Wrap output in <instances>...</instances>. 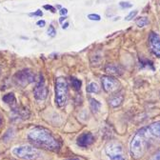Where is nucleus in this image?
<instances>
[{"instance_id": "nucleus-12", "label": "nucleus", "mask_w": 160, "mask_h": 160, "mask_svg": "<svg viewBox=\"0 0 160 160\" xmlns=\"http://www.w3.org/2000/svg\"><path fill=\"white\" fill-rule=\"evenodd\" d=\"M123 100H124V96L121 93H117V94L112 95V97L109 99V103L112 107L116 108L122 104Z\"/></svg>"}, {"instance_id": "nucleus-1", "label": "nucleus", "mask_w": 160, "mask_h": 160, "mask_svg": "<svg viewBox=\"0 0 160 160\" xmlns=\"http://www.w3.org/2000/svg\"><path fill=\"white\" fill-rule=\"evenodd\" d=\"M29 141L35 147L49 150V151H58L60 145L52 132L45 128H35L28 133Z\"/></svg>"}, {"instance_id": "nucleus-7", "label": "nucleus", "mask_w": 160, "mask_h": 160, "mask_svg": "<svg viewBox=\"0 0 160 160\" xmlns=\"http://www.w3.org/2000/svg\"><path fill=\"white\" fill-rule=\"evenodd\" d=\"M102 81V86L105 92H113L118 90L120 84L118 82V80L115 79L114 77L111 75H106L101 78Z\"/></svg>"}, {"instance_id": "nucleus-9", "label": "nucleus", "mask_w": 160, "mask_h": 160, "mask_svg": "<svg viewBox=\"0 0 160 160\" xmlns=\"http://www.w3.org/2000/svg\"><path fill=\"white\" fill-rule=\"evenodd\" d=\"M149 47L152 53L160 57V36L155 32H151L149 35Z\"/></svg>"}, {"instance_id": "nucleus-30", "label": "nucleus", "mask_w": 160, "mask_h": 160, "mask_svg": "<svg viewBox=\"0 0 160 160\" xmlns=\"http://www.w3.org/2000/svg\"><path fill=\"white\" fill-rule=\"evenodd\" d=\"M68 26H69V23H66V24H64V25H63V27H62V28H63V29H67V28H68Z\"/></svg>"}, {"instance_id": "nucleus-31", "label": "nucleus", "mask_w": 160, "mask_h": 160, "mask_svg": "<svg viewBox=\"0 0 160 160\" xmlns=\"http://www.w3.org/2000/svg\"><path fill=\"white\" fill-rule=\"evenodd\" d=\"M68 160H80L78 158H71V159H68Z\"/></svg>"}, {"instance_id": "nucleus-16", "label": "nucleus", "mask_w": 160, "mask_h": 160, "mask_svg": "<svg viewBox=\"0 0 160 160\" xmlns=\"http://www.w3.org/2000/svg\"><path fill=\"white\" fill-rule=\"evenodd\" d=\"M87 91H88L89 92H93V93H95V92H99L100 88H99V86L97 85V83H95V82H91V83L88 85Z\"/></svg>"}, {"instance_id": "nucleus-27", "label": "nucleus", "mask_w": 160, "mask_h": 160, "mask_svg": "<svg viewBox=\"0 0 160 160\" xmlns=\"http://www.w3.org/2000/svg\"><path fill=\"white\" fill-rule=\"evenodd\" d=\"M60 12V14H61L62 16H64V15H66L68 13V10L67 9H64V8L63 9H60V12Z\"/></svg>"}, {"instance_id": "nucleus-14", "label": "nucleus", "mask_w": 160, "mask_h": 160, "mask_svg": "<svg viewBox=\"0 0 160 160\" xmlns=\"http://www.w3.org/2000/svg\"><path fill=\"white\" fill-rule=\"evenodd\" d=\"M152 134L155 135V136H160V122L152 124L148 129H147Z\"/></svg>"}, {"instance_id": "nucleus-32", "label": "nucleus", "mask_w": 160, "mask_h": 160, "mask_svg": "<svg viewBox=\"0 0 160 160\" xmlns=\"http://www.w3.org/2000/svg\"><path fill=\"white\" fill-rule=\"evenodd\" d=\"M1 123H2V119H1V116H0V125H1Z\"/></svg>"}, {"instance_id": "nucleus-4", "label": "nucleus", "mask_w": 160, "mask_h": 160, "mask_svg": "<svg viewBox=\"0 0 160 160\" xmlns=\"http://www.w3.org/2000/svg\"><path fill=\"white\" fill-rule=\"evenodd\" d=\"M12 153L18 158L26 159V160L37 159L38 156L40 155V152L36 148L29 145H23L14 148L12 150Z\"/></svg>"}, {"instance_id": "nucleus-23", "label": "nucleus", "mask_w": 160, "mask_h": 160, "mask_svg": "<svg viewBox=\"0 0 160 160\" xmlns=\"http://www.w3.org/2000/svg\"><path fill=\"white\" fill-rule=\"evenodd\" d=\"M119 6L121 7L122 9H128V8H132V4L130 2H125V1H121L119 3Z\"/></svg>"}, {"instance_id": "nucleus-24", "label": "nucleus", "mask_w": 160, "mask_h": 160, "mask_svg": "<svg viewBox=\"0 0 160 160\" xmlns=\"http://www.w3.org/2000/svg\"><path fill=\"white\" fill-rule=\"evenodd\" d=\"M42 15H43V12H41V10H37L36 12L30 13V16H42Z\"/></svg>"}, {"instance_id": "nucleus-29", "label": "nucleus", "mask_w": 160, "mask_h": 160, "mask_svg": "<svg viewBox=\"0 0 160 160\" xmlns=\"http://www.w3.org/2000/svg\"><path fill=\"white\" fill-rule=\"evenodd\" d=\"M64 20H65V17H64V16H61V17L59 18V22H60V23H63V22H64Z\"/></svg>"}, {"instance_id": "nucleus-15", "label": "nucleus", "mask_w": 160, "mask_h": 160, "mask_svg": "<svg viewBox=\"0 0 160 160\" xmlns=\"http://www.w3.org/2000/svg\"><path fill=\"white\" fill-rule=\"evenodd\" d=\"M90 107H91V110L95 112H98L100 107H101V104H100L97 100H95L94 98H91L90 99Z\"/></svg>"}, {"instance_id": "nucleus-11", "label": "nucleus", "mask_w": 160, "mask_h": 160, "mask_svg": "<svg viewBox=\"0 0 160 160\" xmlns=\"http://www.w3.org/2000/svg\"><path fill=\"white\" fill-rule=\"evenodd\" d=\"M105 72L110 74L111 76H113V75H122L123 74V69L120 67L119 65H116V64H109L106 66L105 68Z\"/></svg>"}, {"instance_id": "nucleus-8", "label": "nucleus", "mask_w": 160, "mask_h": 160, "mask_svg": "<svg viewBox=\"0 0 160 160\" xmlns=\"http://www.w3.org/2000/svg\"><path fill=\"white\" fill-rule=\"evenodd\" d=\"M34 97L37 100H45L48 96V88L45 85L43 76H40V79L38 83L36 84L34 90H33Z\"/></svg>"}, {"instance_id": "nucleus-28", "label": "nucleus", "mask_w": 160, "mask_h": 160, "mask_svg": "<svg viewBox=\"0 0 160 160\" xmlns=\"http://www.w3.org/2000/svg\"><path fill=\"white\" fill-rule=\"evenodd\" d=\"M153 160H160V151L154 155V157H153Z\"/></svg>"}, {"instance_id": "nucleus-10", "label": "nucleus", "mask_w": 160, "mask_h": 160, "mask_svg": "<svg viewBox=\"0 0 160 160\" xmlns=\"http://www.w3.org/2000/svg\"><path fill=\"white\" fill-rule=\"evenodd\" d=\"M94 141V137L91 132H83L82 134H80L77 138V145L82 147V148H86L90 145H92Z\"/></svg>"}, {"instance_id": "nucleus-18", "label": "nucleus", "mask_w": 160, "mask_h": 160, "mask_svg": "<svg viewBox=\"0 0 160 160\" xmlns=\"http://www.w3.org/2000/svg\"><path fill=\"white\" fill-rule=\"evenodd\" d=\"M140 64H141V68H151L152 70H154L153 64L152 61H150V60L140 58Z\"/></svg>"}, {"instance_id": "nucleus-13", "label": "nucleus", "mask_w": 160, "mask_h": 160, "mask_svg": "<svg viewBox=\"0 0 160 160\" xmlns=\"http://www.w3.org/2000/svg\"><path fill=\"white\" fill-rule=\"evenodd\" d=\"M2 100H3L4 103H6L8 105H14L16 103V98H15V96H14V94L12 92L7 93L6 95H4Z\"/></svg>"}, {"instance_id": "nucleus-21", "label": "nucleus", "mask_w": 160, "mask_h": 160, "mask_svg": "<svg viewBox=\"0 0 160 160\" xmlns=\"http://www.w3.org/2000/svg\"><path fill=\"white\" fill-rule=\"evenodd\" d=\"M138 13V11H133V12H131L126 17H125V20H127V21H131L132 19H133Z\"/></svg>"}, {"instance_id": "nucleus-33", "label": "nucleus", "mask_w": 160, "mask_h": 160, "mask_svg": "<svg viewBox=\"0 0 160 160\" xmlns=\"http://www.w3.org/2000/svg\"><path fill=\"white\" fill-rule=\"evenodd\" d=\"M0 72H1V70H0Z\"/></svg>"}, {"instance_id": "nucleus-19", "label": "nucleus", "mask_w": 160, "mask_h": 160, "mask_svg": "<svg viewBox=\"0 0 160 160\" xmlns=\"http://www.w3.org/2000/svg\"><path fill=\"white\" fill-rule=\"evenodd\" d=\"M72 87H73V89H74L75 91H78V90L81 89L82 83H81V81H80V80L77 79V78H72Z\"/></svg>"}, {"instance_id": "nucleus-17", "label": "nucleus", "mask_w": 160, "mask_h": 160, "mask_svg": "<svg viewBox=\"0 0 160 160\" xmlns=\"http://www.w3.org/2000/svg\"><path fill=\"white\" fill-rule=\"evenodd\" d=\"M148 24H149V20H148L147 17H139L136 20V25L139 28H143V27L147 26Z\"/></svg>"}, {"instance_id": "nucleus-20", "label": "nucleus", "mask_w": 160, "mask_h": 160, "mask_svg": "<svg viewBox=\"0 0 160 160\" xmlns=\"http://www.w3.org/2000/svg\"><path fill=\"white\" fill-rule=\"evenodd\" d=\"M88 18L90 20H92V21H100L101 20V17H100L99 14H95V13H91L88 15Z\"/></svg>"}, {"instance_id": "nucleus-3", "label": "nucleus", "mask_w": 160, "mask_h": 160, "mask_svg": "<svg viewBox=\"0 0 160 160\" xmlns=\"http://www.w3.org/2000/svg\"><path fill=\"white\" fill-rule=\"evenodd\" d=\"M68 98V84L65 78L58 77L55 81V103L58 107L65 105Z\"/></svg>"}, {"instance_id": "nucleus-6", "label": "nucleus", "mask_w": 160, "mask_h": 160, "mask_svg": "<svg viewBox=\"0 0 160 160\" xmlns=\"http://www.w3.org/2000/svg\"><path fill=\"white\" fill-rule=\"evenodd\" d=\"M106 152L111 160H126L123 153V148L120 144H109L106 148Z\"/></svg>"}, {"instance_id": "nucleus-26", "label": "nucleus", "mask_w": 160, "mask_h": 160, "mask_svg": "<svg viewBox=\"0 0 160 160\" xmlns=\"http://www.w3.org/2000/svg\"><path fill=\"white\" fill-rule=\"evenodd\" d=\"M36 25L39 26V27H44L46 25V22L44 21V20H39V21H37Z\"/></svg>"}, {"instance_id": "nucleus-25", "label": "nucleus", "mask_w": 160, "mask_h": 160, "mask_svg": "<svg viewBox=\"0 0 160 160\" xmlns=\"http://www.w3.org/2000/svg\"><path fill=\"white\" fill-rule=\"evenodd\" d=\"M44 9H45V10H49V11H51L52 12H55V9H54L52 6H51V5H45V6H44Z\"/></svg>"}, {"instance_id": "nucleus-2", "label": "nucleus", "mask_w": 160, "mask_h": 160, "mask_svg": "<svg viewBox=\"0 0 160 160\" xmlns=\"http://www.w3.org/2000/svg\"><path fill=\"white\" fill-rule=\"evenodd\" d=\"M147 133L146 129H143L138 132L135 136L133 137L132 144H131V151L132 156L135 158L141 157L147 150Z\"/></svg>"}, {"instance_id": "nucleus-22", "label": "nucleus", "mask_w": 160, "mask_h": 160, "mask_svg": "<svg viewBox=\"0 0 160 160\" xmlns=\"http://www.w3.org/2000/svg\"><path fill=\"white\" fill-rule=\"evenodd\" d=\"M47 33H48L50 36H52V37H54V36H55L56 32H55V29L53 28L52 25H51V26L49 27V29H48V31H47Z\"/></svg>"}, {"instance_id": "nucleus-5", "label": "nucleus", "mask_w": 160, "mask_h": 160, "mask_svg": "<svg viewBox=\"0 0 160 160\" xmlns=\"http://www.w3.org/2000/svg\"><path fill=\"white\" fill-rule=\"evenodd\" d=\"M14 79L19 85L26 86V85H29V84L34 82L35 76L32 71H30L28 69H24L22 71L16 72V74L14 75Z\"/></svg>"}]
</instances>
